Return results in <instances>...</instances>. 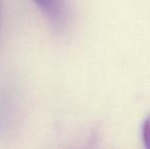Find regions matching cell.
<instances>
[{"instance_id":"1","label":"cell","mask_w":150,"mask_h":149,"mask_svg":"<svg viewBox=\"0 0 150 149\" xmlns=\"http://www.w3.org/2000/svg\"><path fill=\"white\" fill-rule=\"evenodd\" d=\"M57 30L67 27L69 10L64 0H34Z\"/></svg>"},{"instance_id":"2","label":"cell","mask_w":150,"mask_h":149,"mask_svg":"<svg viewBox=\"0 0 150 149\" xmlns=\"http://www.w3.org/2000/svg\"><path fill=\"white\" fill-rule=\"evenodd\" d=\"M142 138L144 146L147 149H150V115L145 119L142 128Z\"/></svg>"},{"instance_id":"3","label":"cell","mask_w":150,"mask_h":149,"mask_svg":"<svg viewBox=\"0 0 150 149\" xmlns=\"http://www.w3.org/2000/svg\"><path fill=\"white\" fill-rule=\"evenodd\" d=\"M0 5H1V0H0Z\"/></svg>"}]
</instances>
